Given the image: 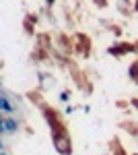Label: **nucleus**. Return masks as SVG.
I'll return each instance as SVG.
<instances>
[{
    "label": "nucleus",
    "instance_id": "obj_1",
    "mask_svg": "<svg viewBox=\"0 0 138 155\" xmlns=\"http://www.w3.org/2000/svg\"><path fill=\"white\" fill-rule=\"evenodd\" d=\"M54 141H56V147H58V151H60V153H70V141H68V137H66V134H62V137H60V134H54Z\"/></svg>",
    "mask_w": 138,
    "mask_h": 155
},
{
    "label": "nucleus",
    "instance_id": "obj_2",
    "mask_svg": "<svg viewBox=\"0 0 138 155\" xmlns=\"http://www.w3.org/2000/svg\"><path fill=\"white\" fill-rule=\"evenodd\" d=\"M19 120L17 118H12V116H6L4 118V132H17L19 130Z\"/></svg>",
    "mask_w": 138,
    "mask_h": 155
},
{
    "label": "nucleus",
    "instance_id": "obj_3",
    "mask_svg": "<svg viewBox=\"0 0 138 155\" xmlns=\"http://www.w3.org/2000/svg\"><path fill=\"white\" fill-rule=\"evenodd\" d=\"M68 99H70V93H68V91H62V93H60V101H64V104H66Z\"/></svg>",
    "mask_w": 138,
    "mask_h": 155
},
{
    "label": "nucleus",
    "instance_id": "obj_4",
    "mask_svg": "<svg viewBox=\"0 0 138 155\" xmlns=\"http://www.w3.org/2000/svg\"><path fill=\"white\" fill-rule=\"evenodd\" d=\"M0 128H4V116H2V112H0Z\"/></svg>",
    "mask_w": 138,
    "mask_h": 155
},
{
    "label": "nucleus",
    "instance_id": "obj_5",
    "mask_svg": "<svg viewBox=\"0 0 138 155\" xmlns=\"http://www.w3.org/2000/svg\"><path fill=\"white\" fill-rule=\"evenodd\" d=\"M2 149H4V143H2V139H0V153H2Z\"/></svg>",
    "mask_w": 138,
    "mask_h": 155
},
{
    "label": "nucleus",
    "instance_id": "obj_6",
    "mask_svg": "<svg viewBox=\"0 0 138 155\" xmlns=\"http://www.w3.org/2000/svg\"><path fill=\"white\" fill-rule=\"evenodd\" d=\"M2 132H4V128H0V137H2Z\"/></svg>",
    "mask_w": 138,
    "mask_h": 155
},
{
    "label": "nucleus",
    "instance_id": "obj_7",
    "mask_svg": "<svg viewBox=\"0 0 138 155\" xmlns=\"http://www.w3.org/2000/svg\"><path fill=\"white\" fill-rule=\"evenodd\" d=\"M0 155H6V153H4V151H2V153H0Z\"/></svg>",
    "mask_w": 138,
    "mask_h": 155
},
{
    "label": "nucleus",
    "instance_id": "obj_8",
    "mask_svg": "<svg viewBox=\"0 0 138 155\" xmlns=\"http://www.w3.org/2000/svg\"><path fill=\"white\" fill-rule=\"evenodd\" d=\"M134 155H138V153H134Z\"/></svg>",
    "mask_w": 138,
    "mask_h": 155
}]
</instances>
